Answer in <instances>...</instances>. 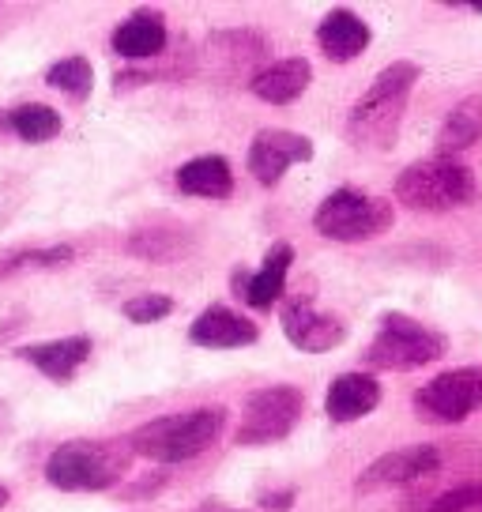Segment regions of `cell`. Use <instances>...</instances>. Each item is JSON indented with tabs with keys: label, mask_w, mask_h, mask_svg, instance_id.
<instances>
[{
	"label": "cell",
	"mask_w": 482,
	"mask_h": 512,
	"mask_svg": "<svg viewBox=\"0 0 482 512\" xmlns=\"http://www.w3.org/2000/svg\"><path fill=\"white\" fill-rule=\"evenodd\" d=\"M381 396H385L381 381L370 373H339L328 388V396H324V411L332 422H358V418L377 411Z\"/></svg>",
	"instance_id": "cell-15"
},
{
	"label": "cell",
	"mask_w": 482,
	"mask_h": 512,
	"mask_svg": "<svg viewBox=\"0 0 482 512\" xmlns=\"http://www.w3.org/2000/svg\"><path fill=\"white\" fill-rule=\"evenodd\" d=\"M313 159V140L302 136V132H287V128H260L249 144V174L257 177L260 185H279L283 174H287L294 162H309Z\"/></svg>",
	"instance_id": "cell-11"
},
{
	"label": "cell",
	"mask_w": 482,
	"mask_h": 512,
	"mask_svg": "<svg viewBox=\"0 0 482 512\" xmlns=\"http://www.w3.org/2000/svg\"><path fill=\"white\" fill-rule=\"evenodd\" d=\"M226 430V407H193L177 415L151 418L129 433V445L136 456L155 464H185L208 452Z\"/></svg>",
	"instance_id": "cell-3"
},
{
	"label": "cell",
	"mask_w": 482,
	"mask_h": 512,
	"mask_svg": "<svg viewBox=\"0 0 482 512\" xmlns=\"http://www.w3.org/2000/svg\"><path fill=\"white\" fill-rule=\"evenodd\" d=\"M4 501H8V490H4V486H0V505H4Z\"/></svg>",
	"instance_id": "cell-31"
},
{
	"label": "cell",
	"mask_w": 482,
	"mask_h": 512,
	"mask_svg": "<svg viewBox=\"0 0 482 512\" xmlns=\"http://www.w3.org/2000/svg\"><path fill=\"white\" fill-rule=\"evenodd\" d=\"M449 347V339L441 332H430L426 324L403 317V313H385L381 317V328L377 336L370 339L366 347V366L373 369H396V373H407V369H422L437 362Z\"/></svg>",
	"instance_id": "cell-6"
},
{
	"label": "cell",
	"mask_w": 482,
	"mask_h": 512,
	"mask_svg": "<svg viewBox=\"0 0 482 512\" xmlns=\"http://www.w3.org/2000/svg\"><path fill=\"white\" fill-rule=\"evenodd\" d=\"M4 128H12V117H4V113H0V132H4Z\"/></svg>",
	"instance_id": "cell-30"
},
{
	"label": "cell",
	"mask_w": 482,
	"mask_h": 512,
	"mask_svg": "<svg viewBox=\"0 0 482 512\" xmlns=\"http://www.w3.org/2000/svg\"><path fill=\"white\" fill-rule=\"evenodd\" d=\"M370 38L373 34L366 27V19H358L347 8H332L317 27V46L332 64H347L354 57H362L370 49Z\"/></svg>",
	"instance_id": "cell-16"
},
{
	"label": "cell",
	"mask_w": 482,
	"mask_h": 512,
	"mask_svg": "<svg viewBox=\"0 0 482 512\" xmlns=\"http://www.w3.org/2000/svg\"><path fill=\"white\" fill-rule=\"evenodd\" d=\"M482 403V369H449L437 373L415 392V411L422 422L456 426Z\"/></svg>",
	"instance_id": "cell-8"
},
{
	"label": "cell",
	"mask_w": 482,
	"mask_h": 512,
	"mask_svg": "<svg viewBox=\"0 0 482 512\" xmlns=\"http://www.w3.org/2000/svg\"><path fill=\"white\" fill-rule=\"evenodd\" d=\"M211 57H226V76L238 80V76H249V83L257 80L260 72L268 68V42L264 34L257 31H226L215 34L208 42Z\"/></svg>",
	"instance_id": "cell-18"
},
{
	"label": "cell",
	"mask_w": 482,
	"mask_h": 512,
	"mask_svg": "<svg viewBox=\"0 0 482 512\" xmlns=\"http://www.w3.org/2000/svg\"><path fill=\"white\" fill-rule=\"evenodd\" d=\"M479 140H482V95H471L452 106L441 132H437V159H452V155H460L467 147H475Z\"/></svg>",
	"instance_id": "cell-21"
},
{
	"label": "cell",
	"mask_w": 482,
	"mask_h": 512,
	"mask_svg": "<svg viewBox=\"0 0 482 512\" xmlns=\"http://www.w3.org/2000/svg\"><path fill=\"white\" fill-rule=\"evenodd\" d=\"M121 313L132 324H159V320L174 313V298H166V294H136V298L121 305Z\"/></svg>",
	"instance_id": "cell-25"
},
{
	"label": "cell",
	"mask_w": 482,
	"mask_h": 512,
	"mask_svg": "<svg viewBox=\"0 0 482 512\" xmlns=\"http://www.w3.org/2000/svg\"><path fill=\"white\" fill-rule=\"evenodd\" d=\"M475 174L452 159H422L396 177V200L411 211H452L475 200Z\"/></svg>",
	"instance_id": "cell-4"
},
{
	"label": "cell",
	"mask_w": 482,
	"mask_h": 512,
	"mask_svg": "<svg viewBox=\"0 0 482 512\" xmlns=\"http://www.w3.org/2000/svg\"><path fill=\"white\" fill-rule=\"evenodd\" d=\"M95 351V343L87 336H68V339H49V343H31V347H19V358L23 362H31L38 373H46L49 381L57 384H68L80 366L91 358Z\"/></svg>",
	"instance_id": "cell-14"
},
{
	"label": "cell",
	"mask_w": 482,
	"mask_h": 512,
	"mask_svg": "<svg viewBox=\"0 0 482 512\" xmlns=\"http://www.w3.org/2000/svg\"><path fill=\"white\" fill-rule=\"evenodd\" d=\"M196 512H241V509H226V505H204V509H196Z\"/></svg>",
	"instance_id": "cell-28"
},
{
	"label": "cell",
	"mask_w": 482,
	"mask_h": 512,
	"mask_svg": "<svg viewBox=\"0 0 482 512\" xmlns=\"http://www.w3.org/2000/svg\"><path fill=\"white\" fill-rule=\"evenodd\" d=\"M396 223V211L388 200L381 196H370V192L362 189H336L328 192L321 200V208L313 211V226H317V234L328 241H370V238H381L385 230H392Z\"/></svg>",
	"instance_id": "cell-5"
},
{
	"label": "cell",
	"mask_w": 482,
	"mask_h": 512,
	"mask_svg": "<svg viewBox=\"0 0 482 512\" xmlns=\"http://www.w3.org/2000/svg\"><path fill=\"white\" fill-rule=\"evenodd\" d=\"M460 8H471V12H482V0H471V4H460Z\"/></svg>",
	"instance_id": "cell-29"
},
{
	"label": "cell",
	"mask_w": 482,
	"mask_h": 512,
	"mask_svg": "<svg viewBox=\"0 0 482 512\" xmlns=\"http://www.w3.org/2000/svg\"><path fill=\"white\" fill-rule=\"evenodd\" d=\"M174 181L185 196H204V200H223L234 192V170L223 155H196L177 170Z\"/></svg>",
	"instance_id": "cell-19"
},
{
	"label": "cell",
	"mask_w": 482,
	"mask_h": 512,
	"mask_svg": "<svg viewBox=\"0 0 482 512\" xmlns=\"http://www.w3.org/2000/svg\"><path fill=\"white\" fill-rule=\"evenodd\" d=\"M12 117V132H16L19 140H27V144H46L53 140L57 132H61V113L46 106V102H27V106H16V110L8 113Z\"/></svg>",
	"instance_id": "cell-22"
},
{
	"label": "cell",
	"mask_w": 482,
	"mask_h": 512,
	"mask_svg": "<svg viewBox=\"0 0 482 512\" xmlns=\"http://www.w3.org/2000/svg\"><path fill=\"white\" fill-rule=\"evenodd\" d=\"M306 411V396L294 384H272V388H257L245 396L241 407V426L234 433V441L241 448H260L275 445L294 433V426L302 422Z\"/></svg>",
	"instance_id": "cell-7"
},
{
	"label": "cell",
	"mask_w": 482,
	"mask_h": 512,
	"mask_svg": "<svg viewBox=\"0 0 482 512\" xmlns=\"http://www.w3.org/2000/svg\"><path fill=\"white\" fill-rule=\"evenodd\" d=\"M76 260L72 245H49V249H19L0 260V275H16V272H42V268H65Z\"/></svg>",
	"instance_id": "cell-24"
},
{
	"label": "cell",
	"mask_w": 482,
	"mask_h": 512,
	"mask_svg": "<svg viewBox=\"0 0 482 512\" xmlns=\"http://www.w3.org/2000/svg\"><path fill=\"white\" fill-rule=\"evenodd\" d=\"M132 445L129 437H76L49 452L46 479L57 490L68 494H87V490H110L129 475L132 467Z\"/></svg>",
	"instance_id": "cell-2"
},
{
	"label": "cell",
	"mask_w": 482,
	"mask_h": 512,
	"mask_svg": "<svg viewBox=\"0 0 482 512\" xmlns=\"http://www.w3.org/2000/svg\"><path fill=\"white\" fill-rule=\"evenodd\" d=\"M313 83V64L306 57H283V61H272L257 80L249 83V91L260 98V102H272V106H290L294 98H302Z\"/></svg>",
	"instance_id": "cell-17"
},
{
	"label": "cell",
	"mask_w": 482,
	"mask_h": 512,
	"mask_svg": "<svg viewBox=\"0 0 482 512\" xmlns=\"http://www.w3.org/2000/svg\"><path fill=\"white\" fill-rule=\"evenodd\" d=\"M166 49V23L159 12H136L113 31V53L129 61H151Z\"/></svg>",
	"instance_id": "cell-20"
},
{
	"label": "cell",
	"mask_w": 482,
	"mask_h": 512,
	"mask_svg": "<svg viewBox=\"0 0 482 512\" xmlns=\"http://www.w3.org/2000/svg\"><path fill=\"white\" fill-rule=\"evenodd\" d=\"M279 324H283V336L306 354L336 351L339 343L347 339V324H343L336 313H321L309 294L287 298L283 313H279Z\"/></svg>",
	"instance_id": "cell-10"
},
{
	"label": "cell",
	"mask_w": 482,
	"mask_h": 512,
	"mask_svg": "<svg viewBox=\"0 0 482 512\" xmlns=\"http://www.w3.org/2000/svg\"><path fill=\"white\" fill-rule=\"evenodd\" d=\"M290 501H294V490H275V494H260V505H264V509H275V512L290 509Z\"/></svg>",
	"instance_id": "cell-27"
},
{
	"label": "cell",
	"mask_w": 482,
	"mask_h": 512,
	"mask_svg": "<svg viewBox=\"0 0 482 512\" xmlns=\"http://www.w3.org/2000/svg\"><path fill=\"white\" fill-rule=\"evenodd\" d=\"M290 260H294V249H290L287 241H275L268 256H264V264H260V272H238L234 275V287H238V294L253 309H272L283 298V290H287Z\"/></svg>",
	"instance_id": "cell-13"
},
{
	"label": "cell",
	"mask_w": 482,
	"mask_h": 512,
	"mask_svg": "<svg viewBox=\"0 0 482 512\" xmlns=\"http://www.w3.org/2000/svg\"><path fill=\"white\" fill-rule=\"evenodd\" d=\"M189 339L196 347H208V351H234V347H249L260 339V328L249 317H241L226 305H208L189 328Z\"/></svg>",
	"instance_id": "cell-12"
},
{
	"label": "cell",
	"mask_w": 482,
	"mask_h": 512,
	"mask_svg": "<svg viewBox=\"0 0 482 512\" xmlns=\"http://www.w3.org/2000/svg\"><path fill=\"white\" fill-rule=\"evenodd\" d=\"M46 83L53 91H61V95L83 102V98H91L95 72H91V61H87V57H65V61H57L46 72Z\"/></svg>",
	"instance_id": "cell-23"
},
{
	"label": "cell",
	"mask_w": 482,
	"mask_h": 512,
	"mask_svg": "<svg viewBox=\"0 0 482 512\" xmlns=\"http://www.w3.org/2000/svg\"><path fill=\"white\" fill-rule=\"evenodd\" d=\"M430 512H482V482H467L441 494L437 501H430Z\"/></svg>",
	"instance_id": "cell-26"
},
{
	"label": "cell",
	"mask_w": 482,
	"mask_h": 512,
	"mask_svg": "<svg viewBox=\"0 0 482 512\" xmlns=\"http://www.w3.org/2000/svg\"><path fill=\"white\" fill-rule=\"evenodd\" d=\"M441 471V452L434 445H411L396 448L377 456L354 482L358 494H377V490H396V486H411V482L434 479Z\"/></svg>",
	"instance_id": "cell-9"
},
{
	"label": "cell",
	"mask_w": 482,
	"mask_h": 512,
	"mask_svg": "<svg viewBox=\"0 0 482 512\" xmlns=\"http://www.w3.org/2000/svg\"><path fill=\"white\" fill-rule=\"evenodd\" d=\"M418 76H422V68L415 61H392L377 72L370 91L354 102L351 117H347V140L358 151H388L396 144L407 98L415 91Z\"/></svg>",
	"instance_id": "cell-1"
}]
</instances>
